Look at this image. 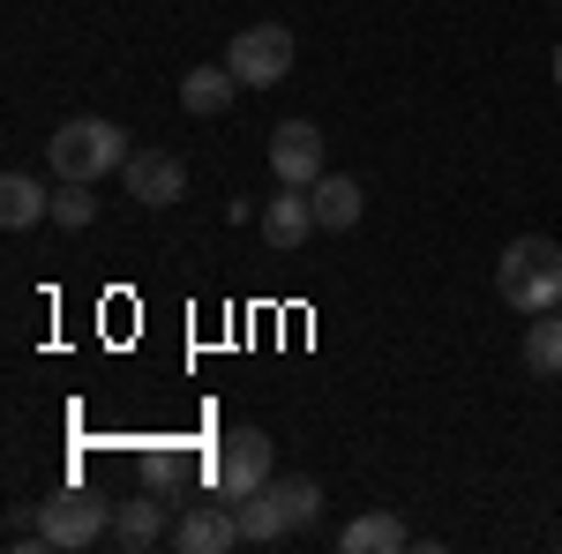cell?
Segmentation results:
<instances>
[{"mask_svg": "<svg viewBox=\"0 0 562 554\" xmlns=\"http://www.w3.org/2000/svg\"><path fill=\"white\" fill-rule=\"evenodd\" d=\"M225 68L240 76V83H285L293 76V31L285 23H248L240 38L225 45Z\"/></svg>", "mask_w": 562, "mask_h": 554, "instance_id": "cell-5", "label": "cell"}, {"mask_svg": "<svg viewBox=\"0 0 562 554\" xmlns=\"http://www.w3.org/2000/svg\"><path fill=\"white\" fill-rule=\"evenodd\" d=\"M495 293H503V307H518V315H548V307H562V248L540 240V233L510 240L503 262H495Z\"/></svg>", "mask_w": 562, "mask_h": 554, "instance_id": "cell-2", "label": "cell"}, {"mask_svg": "<svg viewBox=\"0 0 562 554\" xmlns=\"http://www.w3.org/2000/svg\"><path fill=\"white\" fill-rule=\"evenodd\" d=\"M256 225H262L270 248H301L307 233H315V203H307V188H285V180H278V195L262 203Z\"/></svg>", "mask_w": 562, "mask_h": 554, "instance_id": "cell-11", "label": "cell"}, {"mask_svg": "<svg viewBox=\"0 0 562 554\" xmlns=\"http://www.w3.org/2000/svg\"><path fill=\"white\" fill-rule=\"evenodd\" d=\"M173 547L180 554H225V547H240V517L225 510V502H203V510H188L173 524Z\"/></svg>", "mask_w": 562, "mask_h": 554, "instance_id": "cell-10", "label": "cell"}, {"mask_svg": "<svg viewBox=\"0 0 562 554\" xmlns=\"http://www.w3.org/2000/svg\"><path fill=\"white\" fill-rule=\"evenodd\" d=\"M262 479H270V434H262V427H233L225 450H217V465H211V487L225 495V502H240L248 487H262Z\"/></svg>", "mask_w": 562, "mask_h": 554, "instance_id": "cell-6", "label": "cell"}, {"mask_svg": "<svg viewBox=\"0 0 562 554\" xmlns=\"http://www.w3.org/2000/svg\"><path fill=\"white\" fill-rule=\"evenodd\" d=\"M113 540L135 547V554L166 540V502H158V487H143V495H128V502H113Z\"/></svg>", "mask_w": 562, "mask_h": 554, "instance_id": "cell-12", "label": "cell"}, {"mask_svg": "<svg viewBox=\"0 0 562 554\" xmlns=\"http://www.w3.org/2000/svg\"><path fill=\"white\" fill-rule=\"evenodd\" d=\"M233 90H240L233 68H188V76H180V105L211 121V113H225V98H233Z\"/></svg>", "mask_w": 562, "mask_h": 554, "instance_id": "cell-16", "label": "cell"}, {"mask_svg": "<svg viewBox=\"0 0 562 554\" xmlns=\"http://www.w3.org/2000/svg\"><path fill=\"white\" fill-rule=\"evenodd\" d=\"M121 180H128V195L143 211H173L180 195H188V166H180L173 150H135L128 166H121Z\"/></svg>", "mask_w": 562, "mask_h": 554, "instance_id": "cell-8", "label": "cell"}, {"mask_svg": "<svg viewBox=\"0 0 562 554\" xmlns=\"http://www.w3.org/2000/svg\"><path fill=\"white\" fill-rule=\"evenodd\" d=\"M270 172H278L285 188H315V180L330 172L323 128H315V121H285V128L270 135Z\"/></svg>", "mask_w": 562, "mask_h": 554, "instance_id": "cell-7", "label": "cell"}, {"mask_svg": "<svg viewBox=\"0 0 562 554\" xmlns=\"http://www.w3.org/2000/svg\"><path fill=\"white\" fill-rule=\"evenodd\" d=\"M128 158L135 150H128V135L113 128V121H60L53 143H45L53 180H105V172H121Z\"/></svg>", "mask_w": 562, "mask_h": 554, "instance_id": "cell-3", "label": "cell"}, {"mask_svg": "<svg viewBox=\"0 0 562 554\" xmlns=\"http://www.w3.org/2000/svg\"><path fill=\"white\" fill-rule=\"evenodd\" d=\"M555 90H562V45H555Z\"/></svg>", "mask_w": 562, "mask_h": 554, "instance_id": "cell-18", "label": "cell"}, {"mask_svg": "<svg viewBox=\"0 0 562 554\" xmlns=\"http://www.w3.org/2000/svg\"><path fill=\"white\" fill-rule=\"evenodd\" d=\"M525 375L540 383H562V315H525Z\"/></svg>", "mask_w": 562, "mask_h": 554, "instance_id": "cell-13", "label": "cell"}, {"mask_svg": "<svg viewBox=\"0 0 562 554\" xmlns=\"http://www.w3.org/2000/svg\"><path fill=\"white\" fill-rule=\"evenodd\" d=\"M233 517H240V540H248V547H270V540H285V532H301V524L323 517V487H315L307 472L262 479V487H248V495L233 502Z\"/></svg>", "mask_w": 562, "mask_h": 554, "instance_id": "cell-1", "label": "cell"}, {"mask_svg": "<svg viewBox=\"0 0 562 554\" xmlns=\"http://www.w3.org/2000/svg\"><path fill=\"white\" fill-rule=\"evenodd\" d=\"M105 532H113V502H98L83 487L53 495L38 510V547H53V554H83V547H98Z\"/></svg>", "mask_w": 562, "mask_h": 554, "instance_id": "cell-4", "label": "cell"}, {"mask_svg": "<svg viewBox=\"0 0 562 554\" xmlns=\"http://www.w3.org/2000/svg\"><path fill=\"white\" fill-rule=\"evenodd\" d=\"M45 217H53V225H68V233H83L90 217H98V180H53Z\"/></svg>", "mask_w": 562, "mask_h": 554, "instance_id": "cell-17", "label": "cell"}, {"mask_svg": "<svg viewBox=\"0 0 562 554\" xmlns=\"http://www.w3.org/2000/svg\"><path fill=\"white\" fill-rule=\"evenodd\" d=\"M307 203H315V233H352L360 211H368V195H360L352 172H323V180L307 188Z\"/></svg>", "mask_w": 562, "mask_h": 554, "instance_id": "cell-9", "label": "cell"}, {"mask_svg": "<svg viewBox=\"0 0 562 554\" xmlns=\"http://www.w3.org/2000/svg\"><path fill=\"white\" fill-rule=\"evenodd\" d=\"M338 554H405V524L390 510H368L338 532Z\"/></svg>", "mask_w": 562, "mask_h": 554, "instance_id": "cell-14", "label": "cell"}, {"mask_svg": "<svg viewBox=\"0 0 562 554\" xmlns=\"http://www.w3.org/2000/svg\"><path fill=\"white\" fill-rule=\"evenodd\" d=\"M45 203H53V188H38L31 172H8V180H0V225H8V233H31L45 217Z\"/></svg>", "mask_w": 562, "mask_h": 554, "instance_id": "cell-15", "label": "cell"}]
</instances>
